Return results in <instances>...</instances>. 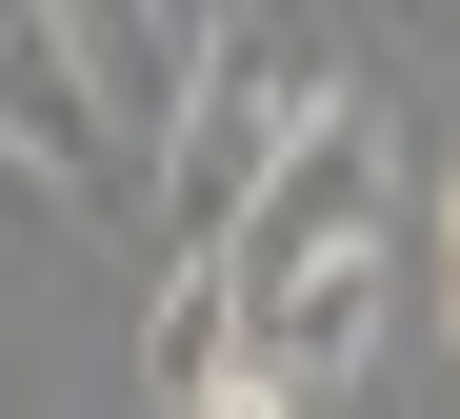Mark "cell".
I'll return each mask as SVG.
<instances>
[{
    "label": "cell",
    "instance_id": "1",
    "mask_svg": "<svg viewBox=\"0 0 460 419\" xmlns=\"http://www.w3.org/2000/svg\"><path fill=\"white\" fill-rule=\"evenodd\" d=\"M380 200H401V160H380L360 100L300 120V160L261 180V220L220 240V300H241V360L300 380V399H341L360 340H380Z\"/></svg>",
    "mask_w": 460,
    "mask_h": 419
},
{
    "label": "cell",
    "instance_id": "2",
    "mask_svg": "<svg viewBox=\"0 0 460 419\" xmlns=\"http://www.w3.org/2000/svg\"><path fill=\"white\" fill-rule=\"evenodd\" d=\"M341 80L300 60L280 21H220V60H200V120H181V160H161V280H220V240L261 220V180L300 160V120H321Z\"/></svg>",
    "mask_w": 460,
    "mask_h": 419
},
{
    "label": "cell",
    "instance_id": "3",
    "mask_svg": "<svg viewBox=\"0 0 460 419\" xmlns=\"http://www.w3.org/2000/svg\"><path fill=\"white\" fill-rule=\"evenodd\" d=\"M200 60H220V21H140V0H60V80H81V120H101V160L140 200H161V160H181V120H200Z\"/></svg>",
    "mask_w": 460,
    "mask_h": 419
},
{
    "label": "cell",
    "instance_id": "4",
    "mask_svg": "<svg viewBox=\"0 0 460 419\" xmlns=\"http://www.w3.org/2000/svg\"><path fill=\"white\" fill-rule=\"evenodd\" d=\"M220 380H241V300H220V280H161V319H140V399L200 419Z\"/></svg>",
    "mask_w": 460,
    "mask_h": 419
},
{
    "label": "cell",
    "instance_id": "5",
    "mask_svg": "<svg viewBox=\"0 0 460 419\" xmlns=\"http://www.w3.org/2000/svg\"><path fill=\"white\" fill-rule=\"evenodd\" d=\"M200 419H321V399H300V380H261V360H241V380H220Z\"/></svg>",
    "mask_w": 460,
    "mask_h": 419
},
{
    "label": "cell",
    "instance_id": "6",
    "mask_svg": "<svg viewBox=\"0 0 460 419\" xmlns=\"http://www.w3.org/2000/svg\"><path fill=\"white\" fill-rule=\"evenodd\" d=\"M440 360H460V160H440Z\"/></svg>",
    "mask_w": 460,
    "mask_h": 419
}]
</instances>
